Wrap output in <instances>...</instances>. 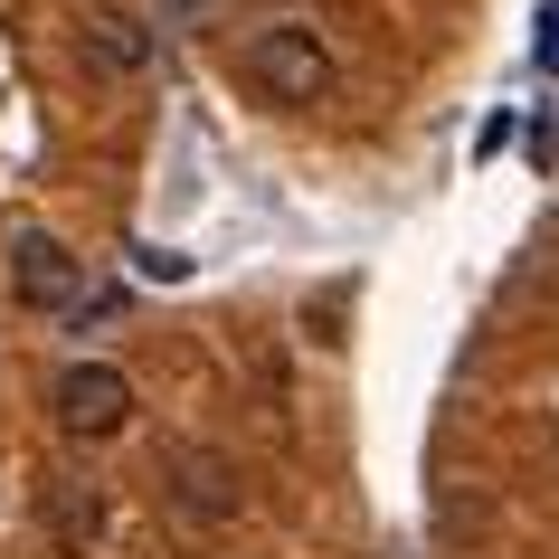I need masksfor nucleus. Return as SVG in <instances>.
<instances>
[{"label":"nucleus","mask_w":559,"mask_h":559,"mask_svg":"<svg viewBox=\"0 0 559 559\" xmlns=\"http://www.w3.org/2000/svg\"><path fill=\"white\" fill-rule=\"evenodd\" d=\"M152 10H162V20H171V29H218V20H228V0H152Z\"/></svg>","instance_id":"nucleus-6"},{"label":"nucleus","mask_w":559,"mask_h":559,"mask_svg":"<svg viewBox=\"0 0 559 559\" xmlns=\"http://www.w3.org/2000/svg\"><path fill=\"white\" fill-rule=\"evenodd\" d=\"M162 484H171V502L190 512V522H237V512H247V484H237V465L218 455V445H171Z\"/></svg>","instance_id":"nucleus-5"},{"label":"nucleus","mask_w":559,"mask_h":559,"mask_svg":"<svg viewBox=\"0 0 559 559\" xmlns=\"http://www.w3.org/2000/svg\"><path fill=\"white\" fill-rule=\"evenodd\" d=\"M531 48H540V67H550V76H559V0H550V10H540V29H531Z\"/></svg>","instance_id":"nucleus-8"},{"label":"nucleus","mask_w":559,"mask_h":559,"mask_svg":"<svg viewBox=\"0 0 559 559\" xmlns=\"http://www.w3.org/2000/svg\"><path fill=\"white\" fill-rule=\"evenodd\" d=\"M48 417H58V437L105 445V437L133 427V380H123L115 360H67L58 380H48Z\"/></svg>","instance_id":"nucleus-2"},{"label":"nucleus","mask_w":559,"mask_h":559,"mask_svg":"<svg viewBox=\"0 0 559 559\" xmlns=\"http://www.w3.org/2000/svg\"><path fill=\"white\" fill-rule=\"evenodd\" d=\"M152 48H162V38H152V20L143 10H123V0H95L86 20H76V58H86V76H143L152 67Z\"/></svg>","instance_id":"nucleus-3"},{"label":"nucleus","mask_w":559,"mask_h":559,"mask_svg":"<svg viewBox=\"0 0 559 559\" xmlns=\"http://www.w3.org/2000/svg\"><path fill=\"white\" fill-rule=\"evenodd\" d=\"M237 67H247V86L265 95V105H323L332 95V48L304 20H265L247 48H237Z\"/></svg>","instance_id":"nucleus-1"},{"label":"nucleus","mask_w":559,"mask_h":559,"mask_svg":"<svg viewBox=\"0 0 559 559\" xmlns=\"http://www.w3.org/2000/svg\"><path fill=\"white\" fill-rule=\"evenodd\" d=\"M10 295L29 304V313H76L86 275H76V257H67L48 228H20L10 237Z\"/></svg>","instance_id":"nucleus-4"},{"label":"nucleus","mask_w":559,"mask_h":559,"mask_svg":"<svg viewBox=\"0 0 559 559\" xmlns=\"http://www.w3.org/2000/svg\"><path fill=\"white\" fill-rule=\"evenodd\" d=\"M58 531L67 540H95V531H105V502L95 493H58Z\"/></svg>","instance_id":"nucleus-7"}]
</instances>
